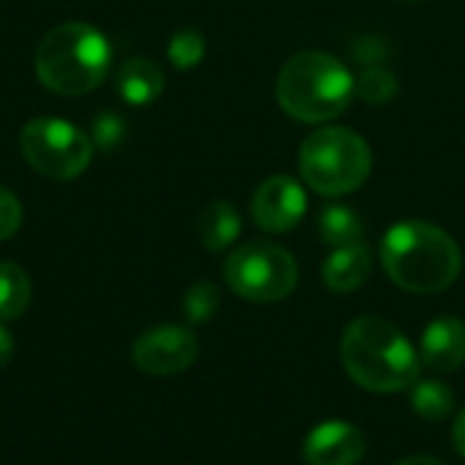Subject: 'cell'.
Here are the masks:
<instances>
[{
  "mask_svg": "<svg viewBox=\"0 0 465 465\" xmlns=\"http://www.w3.org/2000/svg\"><path fill=\"white\" fill-rule=\"evenodd\" d=\"M381 264L390 281L411 294L450 289L463 267V256L450 232L428 221H401L381 240Z\"/></svg>",
  "mask_w": 465,
  "mask_h": 465,
  "instance_id": "obj_1",
  "label": "cell"
},
{
  "mask_svg": "<svg viewBox=\"0 0 465 465\" xmlns=\"http://www.w3.org/2000/svg\"><path fill=\"white\" fill-rule=\"evenodd\" d=\"M346 373L371 392H401L420 379V354L409 338L379 316L351 322L341 338Z\"/></svg>",
  "mask_w": 465,
  "mask_h": 465,
  "instance_id": "obj_2",
  "label": "cell"
},
{
  "mask_svg": "<svg viewBox=\"0 0 465 465\" xmlns=\"http://www.w3.org/2000/svg\"><path fill=\"white\" fill-rule=\"evenodd\" d=\"M281 109L297 123H330L351 104L354 74L330 52L305 49L292 54L275 84Z\"/></svg>",
  "mask_w": 465,
  "mask_h": 465,
  "instance_id": "obj_3",
  "label": "cell"
},
{
  "mask_svg": "<svg viewBox=\"0 0 465 465\" xmlns=\"http://www.w3.org/2000/svg\"><path fill=\"white\" fill-rule=\"evenodd\" d=\"M112 63L106 35L87 22H65L44 35L35 49V76L54 95L95 90Z\"/></svg>",
  "mask_w": 465,
  "mask_h": 465,
  "instance_id": "obj_4",
  "label": "cell"
},
{
  "mask_svg": "<svg viewBox=\"0 0 465 465\" xmlns=\"http://www.w3.org/2000/svg\"><path fill=\"white\" fill-rule=\"evenodd\" d=\"M373 153L351 128L324 125L300 147V174L322 196H346L368 183Z\"/></svg>",
  "mask_w": 465,
  "mask_h": 465,
  "instance_id": "obj_5",
  "label": "cell"
},
{
  "mask_svg": "<svg viewBox=\"0 0 465 465\" xmlns=\"http://www.w3.org/2000/svg\"><path fill=\"white\" fill-rule=\"evenodd\" d=\"M229 289L248 302H278L297 286L294 256L267 240H251L229 253L223 264Z\"/></svg>",
  "mask_w": 465,
  "mask_h": 465,
  "instance_id": "obj_6",
  "label": "cell"
},
{
  "mask_svg": "<svg viewBox=\"0 0 465 465\" xmlns=\"http://www.w3.org/2000/svg\"><path fill=\"white\" fill-rule=\"evenodd\" d=\"M19 150L38 174L52 180H76L93 161L90 136L60 117L30 120L19 134Z\"/></svg>",
  "mask_w": 465,
  "mask_h": 465,
  "instance_id": "obj_7",
  "label": "cell"
},
{
  "mask_svg": "<svg viewBox=\"0 0 465 465\" xmlns=\"http://www.w3.org/2000/svg\"><path fill=\"white\" fill-rule=\"evenodd\" d=\"M134 365L147 376H177L199 357V341L188 327L163 324L142 332L131 349Z\"/></svg>",
  "mask_w": 465,
  "mask_h": 465,
  "instance_id": "obj_8",
  "label": "cell"
},
{
  "mask_svg": "<svg viewBox=\"0 0 465 465\" xmlns=\"http://www.w3.org/2000/svg\"><path fill=\"white\" fill-rule=\"evenodd\" d=\"M305 210H308V196L302 185L289 174L267 177L251 199L253 223L270 234L292 232L305 218Z\"/></svg>",
  "mask_w": 465,
  "mask_h": 465,
  "instance_id": "obj_9",
  "label": "cell"
},
{
  "mask_svg": "<svg viewBox=\"0 0 465 465\" xmlns=\"http://www.w3.org/2000/svg\"><path fill=\"white\" fill-rule=\"evenodd\" d=\"M302 458L308 465H357L365 458V436L343 420L322 422L308 433Z\"/></svg>",
  "mask_w": 465,
  "mask_h": 465,
  "instance_id": "obj_10",
  "label": "cell"
},
{
  "mask_svg": "<svg viewBox=\"0 0 465 465\" xmlns=\"http://www.w3.org/2000/svg\"><path fill=\"white\" fill-rule=\"evenodd\" d=\"M420 362L436 373H452L465 362V324L458 316L433 319L420 343Z\"/></svg>",
  "mask_w": 465,
  "mask_h": 465,
  "instance_id": "obj_11",
  "label": "cell"
},
{
  "mask_svg": "<svg viewBox=\"0 0 465 465\" xmlns=\"http://www.w3.org/2000/svg\"><path fill=\"white\" fill-rule=\"evenodd\" d=\"M371 270H373V253L360 240V242H351V245L332 248V253L327 256V262L322 267V281H324V286L330 292L349 294V292L360 289L368 281Z\"/></svg>",
  "mask_w": 465,
  "mask_h": 465,
  "instance_id": "obj_12",
  "label": "cell"
},
{
  "mask_svg": "<svg viewBox=\"0 0 465 465\" xmlns=\"http://www.w3.org/2000/svg\"><path fill=\"white\" fill-rule=\"evenodd\" d=\"M117 93L125 104L131 106H147L153 104L166 84V76L161 71V65L150 57H131L120 65L117 76H114Z\"/></svg>",
  "mask_w": 465,
  "mask_h": 465,
  "instance_id": "obj_13",
  "label": "cell"
},
{
  "mask_svg": "<svg viewBox=\"0 0 465 465\" xmlns=\"http://www.w3.org/2000/svg\"><path fill=\"white\" fill-rule=\"evenodd\" d=\"M242 232V221H240V213L234 210L232 202H223V199H213L202 213H199V221H196V234L202 240V245L213 253L218 251H226L229 245H234V240L240 237Z\"/></svg>",
  "mask_w": 465,
  "mask_h": 465,
  "instance_id": "obj_14",
  "label": "cell"
},
{
  "mask_svg": "<svg viewBox=\"0 0 465 465\" xmlns=\"http://www.w3.org/2000/svg\"><path fill=\"white\" fill-rule=\"evenodd\" d=\"M319 234H322V240L330 248H341V245L360 242L362 234H365V223H362V218L351 207L330 204L319 215Z\"/></svg>",
  "mask_w": 465,
  "mask_h": 465,
  "instance_id": "obj_15",
  "label": "cell"
},
{
  "mask_svg": "<svg viewBox=\"0 0 465 465\" xmlns=\"http://www.w3.org/2000/svg\"><path fill=\"white\" fill-rule=\"evenodd\" d=\"M411 406L422 420L444 422L455 411V395L439 379H417L411 384Z\"/></svg>",
  "mask_w": 465,
  "mask_h": 465,
  "instance_id": "obj_16",
  "label": "cell"
},
{
  "mask_svg": "<svg viewBox=\"0 0 465 465\" xmlns=\"http://www.w3.org/2000/svg\"><path fill=\"white\" fill-rule=\"evenodd\" d=\"M30 278L14 262H0V322L19 319L30 305Z\"/></svg>",
  "mask_w": 465,
  "mask_h": 465,
  "instance_id": "obj_17",
  "label": "cell"
},
{
  "mask_svg": "<svg viewBox=\"0 0 465 465\" xmlns=\"http://www.w3.org/2000/svg\"><path fill=\"white\" fill-rule=\"evenodd\" d=\"M354 93L371 104V106H381V104H390L395 95H398V79L395 74L379 63V65H365L360 71V76L354 79Z\"/></svg>",
  "mask_w": 465,
  "mask_h": 465,
  "instance_id": "obj_18",
  "label": "cell"
},
{
  "mask_svg": "<svg viewBox=\"0 0 465 465\" xmlns=\"http://www.w3.org/2000/svg\"><path fill=\"white\" fill-rule=\"evenodd\" d=\"M221 305V292L210 281H196L183 297V313L191 324H207Z\"/></svg>",
  "mask_w": 465,
  "mask_h": 465,
  "instance_id": "obj_19",
  "label": "cell"
},
{
  "mask_svg": "<svg viewBox=\"0 0 465 465\" xmlns=\"http://www.w3.org/2000/svg\"><path fill=\"white\" fill-rule=\"evenodd\" d=\"M207 52V41L199 30L193 27H185V30H177L169 41V60L174 68L180 71H191L202 63Z\"/></svg>",
  "mask_w": 465,
  "mask_h": 465,
  "instance_id": "obj_20",
  "label": "cell"
},
{
  "mask_svg": "<svg viewBox=\"0 0 465 465\" xmlns=\"http://www.w3.org/2000/svg\"><path fill=\"white\" fill-rule=\"evenodd\" d=\"M22 226V204L19 199L0 185V242L11 240Z\"/></svg>",
  "mask_w": 465,
  "mask_h": 465,
  "instance_id": "obj_21",
  "label": "cell"
},
{
  "mask_svg": "<svg viewBox=\"0 0 465 465\" xmlns=\"http://www.w3.org/2000/svg\"><path fill=\"white\" fill-rule=\"evenodd\" d=\"M93 136L101 147L112 150L120 139H123V120L114 117V114H101L95 123H93Z\"/></svg>",
  "mask_w": 465,
  "mask_h": 465,
  "instance_id": "obj_22",
  "label": "cell"
},
{
  "mask_svg": "<svg viewBox=\"0 0 465 465\" xmlns=\"http://www.w3.org/2000/svg\"><path fill=\"white\" fill-rule=\"evenodd\" d=\"M354 54L365 63V65H379L381 57H384V44L376 41V38H365L354 46Z\"/></svg>",
  "mask_w": 465,
  "mask_h": 465,
  "instance_id": "obj_23",
  "label": "cell"
},
{
  "mask_svg": "<svg viewBox=\"0 0 465 465\" xmlns=\"http://www.w3.org/2000/svg\"><path fill=\"white\" fill-rule=\"evenodd\" d=\"M11 357H14V338H11V332L0 324V371L11 362Z\"/></svg>",
  "mask_w": 465,
  "mask_h": 465,
  "instance_id": "obj_24",
  "label": "cell"
},
{
  "mask_svg": "<svg viewBox=\"0 0 465 465\" xmlns=\"http://www.w3.org/2000/svg\"><path fill=\"white\" fill-rule=\"evenodd\" d=\"M452 439H455V450H458V455H460V458H465V409L460 411L458 422H455Z\"/></svg>",
  "mask_w": 465,
  "mask_h": 465,
  "instance_id": "obj_25",
  "label": "cell"
},
{
  "mask_svg": "<svg viewBox=\"0 0 465 465\" xmlns=\"http://www.w3.org/2000/svg\"><path fill=\"white\" fill-rule=\"evenodd\" d=\"M395 465H444L439 458H430V455H414V458H406Z\"/></svg>",
  "mask_w": 465,
  "mask_h": 465,
  "instance_id": "obj_26",
  "label": "cell"
},
{
  "mask_svg": "<svg viewBox=\"0 0 465 465\" xmlns=\"http://www.w3.org/2000/svg\"><path fill=\"white\" fill-rule=\"evenodd\" d=\"M403 3H420V0H403Z\"/></svg>",
  "mask_w": 465,
  "mask_h": 465,
  "instance_id": "obj_27",
  "label": "cell"
}]
</instances>
